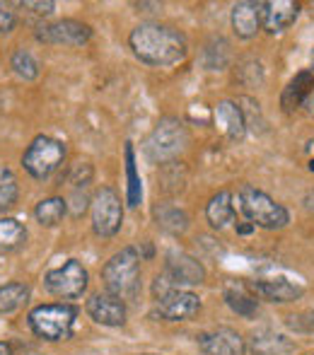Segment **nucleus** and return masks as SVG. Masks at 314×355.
<instances>
[{"mask_svg":"<svg viewBox=\"0 0 314 355\" xmlns=\"http://www.w3.org/2000/svg\"><path fill=\"white\" fill-rule=\"evenodd\" d=\"M123 157H126V201L131 208H138L143 201V182L138 177V167H136V150H133V143H126L123 148Z\"/></svg>","mask_w":314,"mask_h":355,"instance_id":"obj_21","label":"nucleus"},{"mask_svg":"<svg viewBox=\"0 0 314 355\" xmlns=\"http://www.w3.org/2000/svg\"><path fill=\"white\" fill-rule=\"evenodd\" d=\"M68 179H71L73 187L85 189L89 182H92V167H89L87 162H78L76 167L71 169V174H68Z\"/></svg>","mask_w":314,"mask_h":355,"instance_id":"obj_29","label":"nucleus"},{"mask_svg":"<svg viewBox=\"0 0 314 355\" xmlns=\"http://www.w3.org/2000/svg\"><path fill=\"white\" fill-rule=\"evenodd\" d=\"M288 327L295 329V331H300V334H310V331H314V312L290 314V317H288Z\"/></svg>","mask_w":314,"mask_h":355,"instance_id":"obj_30","label":"nucleus"},{"mask_svg":"<svg viewBox=\"0 0 314 355\" xmlns=\"http://www.w3.org/2000/svg\"><path fill=\"white\" fill-rule=\"evenodd\" d=\"M254 293L261 300L283 304V302H295V300H300L305 290H302L300 285L286 281V278H266V281L254 283Z\"/></svg>","mask_w":314,"mask_h":355,"instance_id":"obj_17","label":"nucleus"},{"mask_svg":"<svg viewBox=\"0 0 314 355\" xmlns=\"http://www.w3.org/2000/svg\"><path fill=\"white\" fill-rule=\"evenodd\" d=\"M10 68L19 75L22 80H34L39 75V63L34 61V56L24 49H17L10 58Z\"/></svg>","mask_w":314,"mask_h":355,"instance_id":"obj_27","label":"nucleus"},{"mask_svg":"<svg viewBox=\"0 0 314 355\" xmlns=\"http://www.w3.org/2000/svg\"><path fill=\"white\" fill-rule=\"evenodd\" d=\"M155 215H157V225L169 234H179L189 227L186 213L179 211V208H174V206H159Z\"/></svg>","mask_w":314,"mask_h":355,"instance_id":"obj_25","label":"nucleus"},{"mask_svg":"<svg viewBox=\"0 0 314 355\" xmlns=\"http://www.w3.org/2000/svg\"><path fill=\"white\" fill-rule=\"evenodd\" d=\"M230 22L239 39H254L259 34V29H261V5L249 3V0L235 3L232 5Z\"/></svg>","mask_w":314,"mask_h":355,"instance_id":"obj_16","label":"nucleus"},{"mask_svg":"<svg viewBox=\"0 0 314 355\" xmlns=\"http://www.w3.org/2000/svg\"><path fill=\"white\" fill-rule=\"evenodd\" d=\"M310 89H312V73L310 71L297 73L295 78L288 83V87L283 89V97H281L283 109H286V112L297 109L302 102H305V97L310 94Z\"/></svg>","mask_w":314,"mask_h":355,"instance_id":"obj_20","label":"nucleus"},{"mask_svg":"<svg viewBox=\"0 0 314 355\" xmlns=\"http://www.w3.org/2000/svg\"><path fill=\"white\" fill-rule=\"evenodd\" d=\"M15 22H17V17H15L12 10H10L8 5L0 3V32H12Z\"/></svg>","mask_w":314,"mask_h":355,"instance_id":"obj_32","label":"nucleus"},{"mask_svg":"<svg viewBox=\"0 0 314 355\" xmlns=\"http://www.w3.org/2000/svg\"><path fill=\"white\" fill-rule=\"evenodd\" d=\"M310 169H312V172H314V159H312V162H310Z\"/></svg>","mask_w":314,"mask_h":355,"instance_id":"obj_36","label":"nucleus"},{"mask_svg":"<svg viewBox=\"0 0 314 355\" xmlns=\"http://www.w3.org/2000/svg\"><path fill=\"white\" fill-rule=\"evenodd\" d=\"M201 309V300L189 290H172L169 295H164L162 300H157L155 314L164 322H186V319L196 317Z\"/></svg>","mask_w":314,"mask_h":355,"instance_id":"obj_10","label":"nucleus"},{"mask_svg":"<svg viewBox=\"0 0 314 355\" xmlns=\"http://www.w3.org/2000/svg\"><path fill=\"white\" fill-rule=\"evenodd\" d=\"M87 314L102 327H121L126 324V304L112 293H97L89 297Z\"/></svg>","mask_w":314,"mask_h":355,"instance_id":"obj_13","label":"nucleus"},{"mask_svg":"<svg viewBox=\"0 0 314 355\" xmlns=\"http://www.w3.org/2000/svg\"><path fill=\"white\" fill-rule=\"evenodd\" d=\"M239 198V208L247 215V220L254 225V227H263V230H283L288 223H290V213H288L286 206L273 201L268 193L259 191L256 187H249L244 184L237 193Z\"/></svg>","mask_w":314,"mask_h":355,"instance_id":"obj_3","label":"nucleus"},{"mask_svg":"<svg viewBox=\"0 0 314 355\" xmlns=\"http://www.w3.org/2000/svg\"><path fill=\"white\" fill-rule=\"evenodd\" d=\"M131 51L138 61L155 68H167L182 63L189 53V44L179 29L159 22H143L128 37Z\"/></svg>","mask_w":314,"mask_h":355,"instance_id":"obj_1","label":"nucleus"},{"mask_svg":"<svg viewBox=\"0 0 314 355\" xmlns=\"http://www.w3.org/2000/svg\"><path fill=\"white\" fill-rule=\"evenodd\" d=\"M225 302L232 312H237L239 317H254L259 309V302L249 293H244L242 288H227L225 290Z\"/></svg>","mask_w":314,"mask_h":355,"instance_id":"obj_26","label":"nucleus"},{"mask_svg":"<svg viewBox=\"0 0 314 355\" xmlns=\"http://www.w3.org/2000/svg\"><path fill=\"white\" fill-rule=\"evenodd\" d=\"M92 230L99 237H114L121 230L123 206L114 187H102L92 196Z\"/></svg>","mask_w":314,"mask_h":355,"instance_id":"obj_7","label":"nucleus"},{"mask_svg":"<svg viewBox=\"0 0 314 355\" xmlns=\"http://www.w3.org/2000/svg\"><path fill=\"white\" fill-rule=\"evenodd\" d=\"M15 201H17V182L10 169L0 167V213L15 206Z\"/></svg>","mask_w":314,"mask_h":355,"instance_id":"obj_28","label":"nucleus"},{"mask_svg":"<svg viewBox=\"0 0 314 355\" xmlns=\"http://www.w3.org/2000/svg\"><path fill=\"white\" fill-rule=\"evenodd\" d=\"M44 283H46L49 293H53L56 297L76 300L87 290V271H85L82 263L71 259V261H66L63 266L49 271Z\"/></svg>","mask_w":314,"mask_h":355,"instance_id":"obj_8","label":"nucleus"},{"mask_svg":"<svg viewBox=\"0 0 314 355\" xmlns=\"http://www.w3.org/2000/svg\"><path fill=\"white\" fill-rule=\"evenodd\" d=\"M0 355H10V346H8V343H0Z\"/></svg>","mask_w":314,"mask_h":355,"instance_id":"obj_35","label":"nucleus"},{"mask_svg":"<svg viewBox=\"0 0 314 355\" xmlns=\"http://www.w3.org/2000/svg\"><path fill=\"white\" fill-rule=\"evenodd\" d=\"M66 213H68V203L58 196L44 198V201L34 208V218H37V223L44 225V227H53V225H58L63 218H66Z\"/></svg>","mask_w":314,"mask_h":355,"instance_id":"obj_22","label":"nucleus"},{"mask_svg":"<svg viewBox=\"0 0 314 355\" xmlns=\"http://www.w3.org/2000/svg\"><path fill=\"white\" fill-rule=\"evenodd\" d=\"M164 273L172 278V283L177 285H201L206 281V268L201 266V261L184 252H169L167 263H164Z\"/></svg>","mask_w":314,"mask_h":355,"instance_id":"obj_12","label":"nucleus"},{"mask_svg":"<svg viewBox=\"0 0 314 355\" xmlns=\"http://www.w3.org/2000/svg\"><path fill=\"white\" fill-rule=\"evenodd\" d=\"M295 351V343L283 334H273L268 329L256 331L252 336V353L254 355H290Z\"/></svg>","mask_w":314,"mask_h":355,"instance_id":"obj_18","label":"nucleus"},{"mask_svg":"<svg viewBox=\"0 0 314 355\" xmlns=\"http://www.w3.org/2000/svg\"><path fill=\"white\" fill-rule=\"evenodd\" d=\"M66 159V145L51 136H37L22 155V167L34 179H46Z\"/></svg>","mask_w":314,"mask_h":355,"instance_id":"obj_6","label":"nucleus"},{"mask_svg":"<svg viewBox=\"0 0 314 355\" xmlns=\"http://www.w3.org/2000/svg\"><path fill=\"white\" fill-rule=\"evenodd\" d=\"M102 281L107 293L119 300H133L141 290V257L133 247L116 252L102 268Z\"/></svg>","mask_w":314,"mask_h":355,"instance_id":"obj_2","label":"nucleus"},{"mask_svg":"<svg viewBox=\"0 0 314 355\" xmlns=\"http://www.w3.org/2000/svg\"><path fill=\"white\" fill-rule=\"evenodd\" d=\"M198 348L206 355H244L247 353L244 338L227 327L201 334V336H198Z\"/></svg>","mask_w":314,"mask_h":355,"instance_id":"obj_14","label":"nucleus"},{"mask_svg":"<svg viewBox=\"0 0 314 355\" xmlns=\"http://www.w3.org/2000/svg\"><path fill=\"white\" fill-rule=\"evenodd\" d=\"M27 239V230L19 220L0 218V249H17Z\"/></svg>","mask_w":314,"mask_h":355,"instance_id":"obj_24","label":"nucleus"},{"mask_svg":"<svg viewBox=\"0 0 314 355\" xmlns=\"http://www.w3.org/2000/svg\"><path fill=\"white\" fill-rule=\"evenodd\" d=\"M29 297V288L24 283H8L0 288V314H10L19 309Z\"/></svg>","mask_w":314,"mask_h":355,"instance_id":"obj_23","label":"nucleus"},{"mask_svg":"<svg viewBox=\"0 0 314 355\" xmlns=\"http://www.w3.org/2000/svg\"><path fill=\"white\" fill-rule=\"evenodd\" d=\"M261 5V27L268 34H281L300 17V3L295 0H266Z\"/></svg>","mask_w":314,"mask_h":355,"instance_id":"obj_11","label":"nucleus"},{"mask_svg":"<svg viewBox=\"0 0 314 355\" xmlns=\"http://www.w3.org/2000/svg\"><path fill=\"white\" fill-rule=\"evenodd\" d=\"M22 8L32 10L34 15H39V17H46V15H51L53 10H56V3H51V0H46V3H34V0H27V3H19Z\"/></svg>","mask_w":314,"mask_h":355,"instance_id":"obj_31","label":"nucleus"},{"mask_svg":"<svg viewBox=\"0 0 314 355\" xmlns=\"http://www.w3.org/2000/svg\"><path fill=\"white\" fill-rule=\"evenodd\" d=\"M216 126L227 141H242L247 136V116L239 102L223 99L216 107Z\"/></svg>","mask_w":314,"mask_h":355,"instance_id":"obj_15","label":"nucleus"},{"mask_svg":"<svg viewBox=\"0 0 314 355\" xmlns=\"http://www.w3.org/2000/svg\"><path fill=\"white\" fill-rule=\"evenodd\" d=\"M206 218L211 223V227L223 230L235 220V206H232V193L230 191H218L216 196L208 201L206 206Z\"/></svg>","mask_w":314,"mask_h":355,"instance_id":"obj_19","label":"nucleus"},{"mask_svg":"<svg viewBox=\"0 0 314 355\" xmlns=\"http://www.w3.org/2000/svg\"><path fill=\"white\" fill-rule=\"evenodd\" d=\"M252 230H254V225L252 223H249V225H237V232H242V234H249V232H252Z\"/></svg>","mask_w":314,"mask_h":355,"instance_id":"obj_34","label":"nucleus"},{"mask_svg":"<svg viewBox=\"0 0 314 355\" xmlns=\"http://www.w3.org/2000/svg\"><path fill=\"white\" fill-rule=\"evenodd\" d=\"M312 68H314V51H312Z\"/></svg>","mask_w":314,"mask_h":355,"instance_id":"obj_37","label":"nucleus"},{"mask_svg":"<svg viewBox=\"0 0 314 355\" xmlns=\"http://www.w3.org/2000/svg\"><path fill=\"white\" fill-rule=\"evenodd\" d=\"M92 37V29L78 19H58L51 24H42L37 29V39L44 44H63V46H82Z\"/></svg>","mask_w":314,"mask_h":355,"instance_id":"obj_9","label":"nucleus"},{"mask_svg":"<svg viewBox=\"0 0 314 355\" xmlns=\"http://www.w3.org/2000/svg\"><path fill=\"white\" fill-rule=\"evenodd\" d=\"M189 145V131L179 119L164 116L157 121V126L152 128V133L146 141V155L150 162L164 164L169 159H174L184 148Z\"/></svg>","mask_w":314,"mask_h":355,"instance_id":"obj_4","label":"nucleus"},{"mask_svg":"<svg viewBox=\"0 0 314 355\" xmlns=\"http://www.w3.org/2000/svg\"><path fill=\"white\" fill-rule=\"evenodd\" d=\"M78 309L73 304H42L29 312V327L39 338L66 341L73 334Z\"/></svg>","mask_w":314,"mask_h":355,"instance_id":"obj_5","label":"nucleus"},{"mask_svg":"<svg viewBox=\"0 0 314 355\" xmlns=\"http://www.w3.org/2000/svg\"><path fill=\"white\" fill-rule=\"evenodd\" d=\"M302 203H305L307 211H312V213H314V191L305 193V201H302Z\"/></svg>","mask_w":314,"mask_h":355,"instance_id":"obj_33","label":"nucleus"}]
</instances>
